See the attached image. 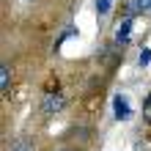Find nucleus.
Listing matches in <instances>:
<instances>
[{"label": "nucleus", "mask_w": 151, "mask_h": 151, "mask_svg": "<svg viewBox=\"0 0 151 151\" xmlns=\"http://www.w3.org/2000/svg\"><path fill=\"white\" fill-rule=\"evenodd\" d=\"M63 104H66L63 93H47V96H44V102H41V110L44 113H60V110H63Z\"/></svg>", "instance_id": "f257e3e1"}, {"label": "nucleus", "mask_w": 151, "mask_h": 151, "mask_svg": "<svg viewBox=\"0 0 151 151\" xmlns=\"http://www.w3.org/2000/svg\"><path fill=\"white\" fill-rule=\"evenodd\" d=\"M113 110H115V118H118V121H127L129 118V115H132V110H129V102H127V96H115V99H113Z\"/></svg>", "instance_id": "f03ea898"}, {"label": "nucleus", "mask_w": 151, "mask_h": 151, "mask_svg": "<svg viewBox=\"0 0 151 151\" xmlns=\"http://www.w3.org/2000/svg\"><path fill=\"white\" fill-rule=\"evenodd\" d=\"M129 33H132V17H124L121 25H118V30H115V44H127Z\"/></svg>", "instance_id": "7ed1b4c3"}, {"label": "nucleus", "mask_w": 151, "mask_h": 151, "mask_svg": "<svg viewBox=\"0 0 151 151\" xmlns=\"http://www.w3.org/2000/svg\"><path fill=\"white\" fill-rule=\"evenodd\" d=\"M8 85H11V72H8V66L3 63L0 66V91H8Z\"/></svg>", "instance_id": "20e7f679"}, {"label": "nucleus", "mask_w": 151, "mask_h": 151, "mask_svg": "<svg viewBox=\"0 0 151 151\" xmlns=\"http://www.w3.org/2000/svg\"><path fill=\"white\" fill-rule=\"evenodd\" d=\"M129 11H151V0H135Z\"/></svg>", "instance_id": "39448f33"}, {"label": "nucleus", "mask_w": 151, "mask_h": 151, "mask_svg": "<svg viewBox=\"0 0 151 151\" xmlns=\"http://www.w3.org/2000/svg\"><path fill=\"white\" fill-rule=\"evenodd\" d=\"M96 11H99V14H107L110 11V0H96Z\"/></svg>", "instance_id": "423d86ee"}, {"label": "nucleus", "mask_w": 151, "mask_h": 151, "mask_svg": "<svg viewBox=\"0 0 151 151\" xmlns=\"http://www.w3.org/2000/svg\"><path fill=\"white\" fill-rule=\"evenodd\" d=\"M151 63V50H143L140 52V66H148Z\"/></svg>", "instance_id": "0eeeda50"}, {"label": "nucleus", "mask_w": 151, "mask_h": 151, "mask_svg": "<svg viewBox=\"0 0 151 151\" xmlns=\"http://www.w3.org/2000/svg\"><path fill=\"white\" fill-rule=\"evenodd\" d=\"M146 110H151V96H148V99H146Z\"/></svg>", "instance_id": "6e6552de"}]
</instances>
